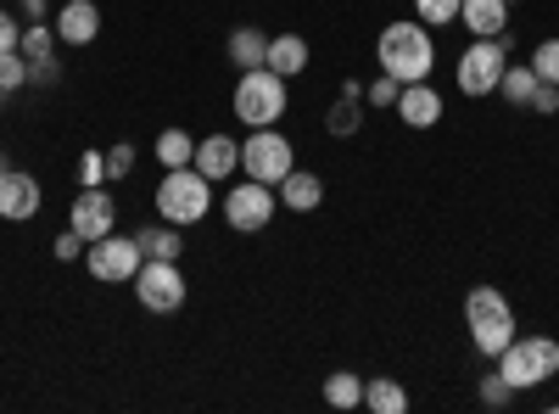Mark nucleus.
<instances>
[{"mask_svg":"<svg viewBox=\"0 0 559 414\" xmlns=\"http://www.w3.org/2000/svg\"><path fill=\"white\" fill-rule=\"evenodd\" d=\"M0 102H7V90H0Z\"/></svg>","mask_w":559,"mask_h":414,"instance_id":"39","label":"nucleus"},{"mask_svg":"<svg viewBox=\"0 0 559 414\" xmlns=\"http://www.w3.org/2000/svg\"><path fill=\"white\" fill-rule=\"evenodd\" d=\"M17 51H23L28 62H39V57H57V28H45V23L23 28V39H17Z\"/></svg>","mask_w":559,"mask_h":414,"instance_id":"26","label":"nucleus"},{"mask_svg":"<svg viewBox=\"0 0 559 414\" xmlns=\"http://www.w3.org/2000/svg\"><path fill=\"white\" fill-rule=\"evenodd\" d=\"M68 229H79L84 241L112 236V229H118V202L107 197V186H79L73 213H68Z\"/></svg>","mask_w":559,"mask_h":414,"instance_id":"11","label":"nucleus"},{"mask_svg":"<svg viewBox=\"0 0 559 414\" xmlns=\"http://www.w3.org/2000/svg\"><path fill=\"white\" fill-rule=\"evenodd\" d=\"M84 236H79V229H62V236L51 241V252H57V263H73V258H84Z\"/></svg>","mask_w":559,"mask_h":414,"instance_id":"34","label":"nucleus"},{"mask_svg":"<svg viewBox=\"0 0 559 414\" xmlns=\"http://www.w3.org/2000/svg\"><path fill=\"white\" fill-rule=\"evenodd\" d=\"M408 129H431V123H442V96H437V90L426 84V79H419V84H403L397 90V107H392Z\"/></svg>","mask_w":559,"mask_h":414,"instance_id":"13","label":"nucleus"},{"mask_svg":"<svg viewBox=\"0 0 559 414\" xmlns=\"http://www.w3.org/2000/svg\"><path fill=\"white\" fill-rule=\"evenodd\" d=\"M364 96H342L336 107H331V118H324V129L331 134H358L364 129V107H358Z\"/></svg>","mask_w":559,"mask_h":414,"instance_id":"25","label":"nucleus"},{"mask_svg":"<svg viewBox=\"0 0 559 414\" xmlns=\"http://www.w3.org/2000/svg\"><path fill=\"white\" fill-rule=\"evenodd\" d=\"M297 168V152H292V141L280 134L274 123L269 129H252V141L241 146V174L247 179H263V186H280Z\"/></svg>","mask_w":559,"mask_h":414,"instance_id":"8","label":"nucleus"},{"mask_svg":"<svg viewBox=\"0 0 559 414\" xmlns=\"http://www.w3.org/2000/svg\"><path fill=\"white\" fill-rule=\"evenodd\" d=\"M498 90H503V102H509V107H526V102H532V90H537V73H532V62H503V79H498Z\"/></svg>","mask_w":559,"mask_h":414,"instance_id":"22","label":"nucleus"},{"mask_svg":"<svg viewBox=\"0 0 559 414\" xmlns=\"http://www.w3.org/2000/svg\"><path fill=\"white\" fill-rule=\"evenodd\" d=\"M464 326H471V342L481 358H498L509 342H515V308L498 286H471L464 297Z\"/></svg>","mask_w":559,"mask_h":414,"instance_id":"2","label":"nucleus"},{"mask_svg":"<svg viewBox=\"0 0 559 414\" xmlns=\"http://www.w3.org/2000/svg\"><path fill=\"white\" fill-rule=\"evenodd\" d=\"M526 113H559V84L537 79V90H532V102H526Z\"/></svg>","mask_w":559,"mask_h":414,"instance_id":"35","label":"nucleus"},{"mask_svg":"<svg viewBox=\"0 0 559 414\" xmlns=\"http://www.w3.org/2000/svg\"><path fill=\"white\" fill-rule=\"evenodd\" d=\"M263 68H274L280 79H297V73L308 68V39H302V34H269Z\"/></svg>","mask_w":559,"mask_h":414,"instance_id":"18","label":"nucleus"},{"mask_svg":"<svg viewBox=\"0 0 559 414\" xmlns=\"http://www.w3.org/2000/svg\"><path fill=\"white\" fill-rule=\"evenodd\" d=\"M459 7L464 0H414V12L426 28H442V23H459Z\"/></svg>","mask_w":559,"mask_h":414,"instance_id":"27","label":"nucleus"},{"mask_svg":"<svg viewBox=\"0 0 559 414\" xmlns=\"http://www.w3.org/2000/svg\"><path fill=\"white\" fill-rule=\"evenodd\" d=\"M224 51H229V62H236L241 73L247 68H263V57H269V34L263 28H236V34H229V45H224Z\"/></svg>","mask_w":559,"mask_h":414,"instance_id":"19","label":"nucleus"},{"mask_svg":"<svg viewBox=\"0 0 559 414\" xmlns=\"http://www.w3.org/2000/svg\"><path fill=\"white\" fill-rule=\"evenodd\" d=\"M498 376L515 392H532V387L554 381L559 376V342L554 336H515L498 353Z\"/></svg>","mask_w":559,"mask_h":414,"instance_id":"4","label":"nucleus"},{"mask_svg":"<svg viewBox=\"0 0 559 414\" xmlns=\"http://www.w3.org/2000/svg\"><path fill=\"white\" fill-rule=\"evenodd\" d=\"M274 208H280V191L263 186V179H241V186L224 197V218H229V229H241V236H258V229H269Z\"/></svg>","mask_w":559,"mask_h":414,"instance_id":"10","label":"nucleus"},{"mask_svg":"<svg viewBox=\"0 0 559 414\" xmlns=\"http://www.w3.org/2000/svg\"><path fill=\"white\" fill-rule=\"evenodd\" d=\"M509 7H515V0H509Z\"/></svg>","mask_w":559,"mask_h":414,"instance_id":"40","label":"nucleus"},{"mask_svg":"<svg viewBox=\"0 0 559 414\" xmlns=\"http://www.w3.org/2000/svg\"><path fill=\"white\" fill-rule=\"evenodd\" d=\"M57 39H62V45H96V39H102L96 0H68V7L57 12Z\"/></svg>","mask_w":559,"mask_h":414,"instance_id":"14","label":"nucleus"},{"mask_svg":"<svg viewBox=\"0 0 559 414\" xmlns=\"http://www.w3.org/2000/svg\"><path fill=\"white\" fill-rule=\"evenodd\" d=\"M376 62L397 84H419V79H431V68H437V39H431V28L419 17L386 23L381 39H376Z\"/></svg>","mask_w":559,"mask_h":414,"instance_id":"1","label":"nucleus"},{"mask_svg":"<svg viewBox=\"0 0 559 414\" xmlns=\"http://www.w3.org/2000/svg\"><path fill=\"white\" fill-rule=\"evenodd\" d=\"M459 23L471 28L476 39H498L503 23H509V0H464V7H459Z\"/></svg>","mask_w":559,"mask_h":414,"instance_id":"17","label":"nucleus"},{"mask_svg":"<svg viewBox=\"0 0 559 414\" xmlns=\"http://www.w3.org/2000/svg\"><path fill=\"white\" fill-rule=\"evenodd\" d=\"M23 84H28V57L23 51H7V57H0V90L12 96V90H23Z\"/></svg>","mask_w":559,"mask_h":414,"instance_id":"28","label":"nucleus"},{"mask_svg":"<svg viewBox=\"0 0 559 414\" xmlns=\"http://www.w3.org/2000/svg\"><path fill=\"white\" fill-rule=\"evenodd\" d=\"M79 186H107V152H84L79 157Z\"/></svg>","mask_w":559,"mask_h":414,"instance_id":"31","label":"nucleus"},{"mask_svg":"<svg viewBox=\"0 0 559 414\" xmlns=\"http://www.w3.org/2000/svg\"><path fill=\"white\" fill-rule=\"evenodd\" d=\"M23 7V17H51V7H45V0H17Z\"/></svg>","mask_w":559,"mask_h":414,"instance_id":"38","label":"nucleus"},{"mask_svg":"<svg viewBox=\"0 0 559 414\" xmlns=\"http://www.w3.org/2000/svg\"><path fill=\"white\" fill-rule=\"evenodd\" d=\"M397 90H403V84H397L392 73H381L376 84H369V107H397Z\"/></svg>","mask_w":559,"mask_h":414,"instance_id":"36","label":"nucleus"},{"mask_svg":"<svg viewBox=\"0 0 559 414\" xmlns=\"http://www.w3.org/2000/svg\"><path fill=\"white\" fill-rule=\"evenodd\" d=\"M17 39H23V23H17L12 12H0V57L17 51Z\"/></svg>","mask_w":559,"mask_h":414,"instance_id":"37","label":"nucleus"},{"mask_svg":"<svg viewBox=\"0 0 559 414\" xmlns=\"http://www.w3.org/2000/svg\"><path fill=\"white\" fill-rule=\"evenodd\" d=\"M84 263H90V274H96L102 286H129L140 274V263H146V252H140V236H118L112 229V236L84 247Z\"/></svg>","mask_w":559,"mask_h":414,"instance_id":"7","label":"nucleus"},{"mask_svg":"<svg viewBox=\"0 0 559 414\" xmlns=\"http://www.w3.org/2000/svg\"><path fill=\"white\" fill-rule=\"evenodd\" d=\"M481 403H487V409H509V403H515V387L492 370V376H481Z\"/></svg>","mask_w":559,"mask_h":414,"instance_id":"30","label":"nucleus"},{"mask_svg":"<svg viewBox=\"0 0 559 414\" xmlns=\"http://www.w3.org/2000/svg\"><path fill=\"white\" fill-rule=\"evenodd\" d=\"M191 157H197V141L185 129H163L157 134V163L163 168H191Z\"/></svg>","mask_w":559,"mask_h":414,"instance_id":"23","label":"nucleus"},{"mask_svg":"<svg viewBox=\"0 0 559 414\" xmlns=\"http://www.w3.org/2000/svg\"><path fill=\"white\" fill-rule=\"evenodd\" d=\"M364 403L376 409V414H408V392L392 376H369L364 381Z\"/></svg>","mask_w":559,"mask_h":414,"instance_id":"21","label":"nucleus"},{"mask_svg":"<svg viewBox=\"0 0 559 414\" xmlns=\"http://www.w3.org/2000/svg\"><path fill=\"white\" fill-rule=\"evenodd\" d=\"M28 84H39V90L62 84V62H57V57H39V62H28Z\"/></svg>","mask_w":559,"mask_h":414,"instance_id":"33","label":"nucleus"},{"mask_svg":"<svg viewBox=\"0 0 559 414\" xmlns=\"http://www.w3.org/2000/svg\"><path fill=\"white\" fill-rule=\"evenodd\" d=\"M292 102H286V79H280L274 68H247L241 79H236V118L247 123V129H269V123H280V113H286Z\"/></svg>","mask_w":559,"mask_h":414,"instance_id":"5","label":"nucleus"},{"mask_svg":"<svg viewBox=\"0 0 559 414\" xmlns=\"http://www.w3.org/2000/svg\"><path fill=\"white\" fill-rule=\"evenodd\" d=\"M0 168H7V163H0Z\"/></svg>","mask_w":559,"mask_h":414,"instance_id":"41","label":"nucleus"},{"mask_svg":"<svg viewBox=\"0 0 559 414\" xmlns=\"http://www.w3.org/2000/svg\"><path fill=\"white\" fill-rule=\"evenodd\" d=\"M39 213V179L23 168H0V218L28 224Z\"/></svg>","mask_w":559,"mask_h":414,"instance_id":"12","label":"nucleus"},{"mask_svg":"<svg viewBox=\"0 0 559 414\" xmlns=\"http://www.w3.org/2000/svg\"><path fill=\"white\" fill-rule=\"evenodd\" d=\"M129 174H134V146L129 141L107 146V179H129Z\"/></svg>","mask_w":559,"mask_h":414,"instance_id":"32","label":"nucleus"},{"mask_svg":"<svg viewBox=\"0 0 559 414\" xmlns=\"http://www.w3.org/2000/svg\"><path fill=\"white\" fill-rule=\"evenodd\" d=\"M140 252L146 258H168V263H179L185 258V236H179V224H157V229H140Z\"/></svg>","mask_w":559,"mask_h":414,"instance_id":"20","label":"nucleus"},{"mask_svg":"<svg viewBox=\"0 0 559 414\" xmlns=\"http://www.w3.org/2000/svg\"><path fill=\"white\" fill-rule=\"evenodd\" d=\"M274 191H280V208H292V213H313V208L324 202V179H319V174H308V168H292Z\"/></svg>","mask_w":559,"mask_h":414,"instance_id":"16","label":"nucleus"},{"mask_svg":"<svg viewBox=\"0 0 559 414\" xmlns=\"http://www.w3.org/2000/svg\"><path fill=\"white\" fill-rule=\"evenodd\" d=\"M129 286H134V297H140L146 314H179L185 297H191V281H185L179 263H168V258H146Z\"/></svg>","mask_w":559,"mask_h":414,"instance_id":"6","label":"nucleus"},{"mask_svg":"<svg viewBox=\"0 0 559 414\" xmlns=\"http://www.w3.org/2000/svg\"><path fill=\"white\" fill-rule=\"evenodd\" d=\"M532 73L548 79V84H559V39H543L537 51H532Z\"/></svg>","mask_w":559,"mask_h":414,"instance_id":"29","label":"nucleus"},{"mask_svg":"<svg viewBox=\"0 0 559 414\" xmlns=\"http://www.w3.org/2000/svg\"><path fill=\"white\" fill-rule=\"evenodd\" d=\"M324 403H331V409H358L364 403V376H353V370L324 376Z\"/></svg>","mask_w":559,"mask_h":414,"instance_id":"24","label":"nucleus"},{"mask_svg":"<svg viewBox=\"0 0 559 414\" xmlns=\"http://www.w3.org/2000/svg\"><path fill=\"white\" fill-rule=\"evenodd\" d=\"M509 28L498 34V39H476L471 51L459 57V90L464 96H492L498 90V79H503V62H509Z\"/></svg>","mask_w":559,"mask_h":414,"instance_id":"9","label":"nucleus"},{"mask_svg":"<svg viewBox=\"0 0 559 414\" xmlns=\"http://www.w3.org/2000/svg\"><path fill=\"white\" fill-rule=\"evenodd\" d=\"M191 163H197V174H207L213 186H218V179H229V174L241 168V146L229 141V134H207V141H197V157Z\"/></svg>","mask_w":559,"mask_h":414,"instance_id":"15","label":"nucleus"},{"mask_svg":"<svg viewBox=\"0 0 559 414\" xmlns=\"http://www.w3.org/2000/svg\"><path fill=\"white\" fill-rule=\"evenodd\" d=\"M157 213H163L168 224H179V229L202 224V218L213 213V179L197 174V163H191V168H168L163 186H157Z\"/></svg>","mask_w":559,"mask_h":414,"instance_id":"3","label":"nucleus"}]
</instances>
